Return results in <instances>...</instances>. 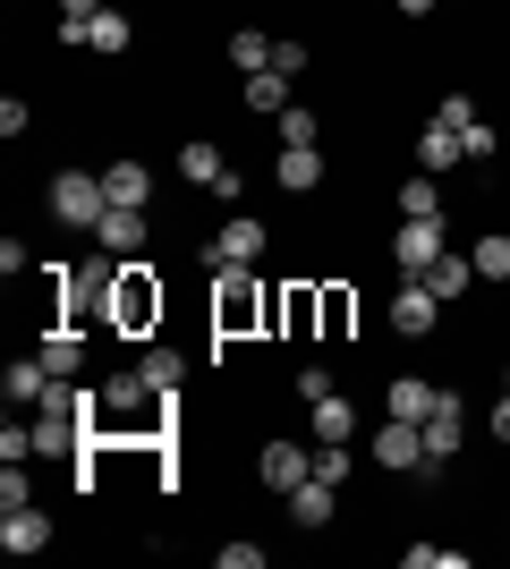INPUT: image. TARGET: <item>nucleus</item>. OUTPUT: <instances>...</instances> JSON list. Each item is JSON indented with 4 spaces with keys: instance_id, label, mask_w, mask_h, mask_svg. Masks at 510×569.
I'll use <instances>...</instances> for the list:
<instances>
[{
    "instance_id": "40",
    "label": "nucleus",
    "mask_w": 510,
    "mask_h": 569,
    "mask_svg": "<svg viewBox=\"0 0 510 569\" xmlns=\"http://www.w3.org/2000/svg\"><path fill=\"white\" fill-rule=\"evenodd\" d=\"M493 442H510V400H493Z\"/></svg>"
},
{
    "instance_id": "36",
    "label": "nucleus",
    "mask_w": 510,
    "mask_h": 569,
    "mask_svg": "<svg viewBox=\"0 0 510 569\" xmlns=\"http://www.w3.org/2000/svg\"><path fill=\"white\" fill-rule=\"evenodd\" d=\"M434 119H442V128H477V102H468V94H442Z\"/></svg>"
},
{
    "instance_id": "25",
    "label": "nucleus",
    "mask_w": 510,
    "mask_h": 569,
    "mask_svg": "<svg viewBox=\"0 0 510 569\" xmlns=\"http://www.w3.org/2000/svg\"><path fill=\"white\" fill-rule=\"evenodd\" d=\"M247 111H290V77L256 69V77H247Z\"/></svg>"
},
{
    "instance_id": "19",
    "label": "nucleus",
    "mask_w": 510,
    "mask_h": 569,
    "mask_svg": "<svg viewBox=\"0 0 510 569\" xmlns=\"http://www.w3.org/2000/svg\"><path fill=\"white\" fill-rule=\"evenodd\" d=\"M417 162H426V179H434V170H451V162H468V153H460V128L426 119V137H417Z\"/></svg>"
},
{
    "instance_id": "21",
    "label": "nucleus",
    "mask_w": 510,
    "mask_h": 569,
    "mask_svg": "<svg viewBox=\"0 0 510 569\" xmlns=\"http://www.w3.org/2000/svg\"><path fill=\"white\" fill-rule=\"evenodd\" d=\"M102 188H111V204H146V196H153V170L146 162H111V170H102Z\"/></svg>"
},
{
    "instance_id": "35",
    "label": "nucleus",
    "mask_w": 510,
    "mask_h": 569,
    "mask_svg": "<svg viewBox=\"0 0 510 569\" xmlns=\"http://www.w3.org/2000/svg\"><path fill=\"white\" fill-rule=\"evenodd\" d=\"M493 144H502V137H493L486 119H477V128H460V153H468V162H493Z\"/></svg>"
},
{
    "instance_id": "13",
    "label": "nucleus",
    "mask_w": 510,
    "mask_h": 569,
    "mask_svg": "<svg viewBox=\"0 0 510 569\" xmlns=\"http://www.w3.org/2000/svg\"><path fill=\"white\" fill-rule=\"evenodd\" d=\"M51 382H60V375H51V366H43V349H34V357H18V366L0 375V391H9L18 408H43V400H51Z\"/></svg>"
},
{
    "instance_id": "16",
    "label": "nucleus",
    "mask_w": 510,
    "mask_h": 569,
    "mask_svg": "<svg viewBox=\"0 0 510 569\" xmlns=\"http://www.w3.org/2000/svg\"><path fill=\"white\" fill-rule=\"evenodd\" d=\"M146 400H153V382H146V375L102 382V417H111V426H137V417H146Z\"/></svg>"
},
{
    "instance_id": "32",
    "label": "nucleus",
    "mask_w": 510,
    "mask_h": 569,
    "mask_svg": "<svg viewBox=\"0 0 510 569\" xmlns=\"http://www.w3.org/2000/svg\"><path fill=\"white\" fill-rule=\"evenodd\" d=\"M316 137H323L316 111H281V144H316Z\"/></svg>"
},
{
    "instance_id": "12",
    "label": "nucleus",
    "mask_w": 510,
    "mask_h": 569,
    "mask_svg": "<svg viewBox=\"0 0 510 569\" xmlns=\"http://www.w3.org/2000/svg\"><path fill=\"white\" fill-rule=\"evenodd\" d=\"M272 332H323V289H272Z\"/></svg>"
},
{
    "instance_id": "5",
    "label": "nucleus",
    "mask_w": 510,
    "mask_h": 569,
    "mask_svg": "<svg viewBox=\"0 0 510 569\" xmlns=\"http://www.w3.org/2000/svg\"><path fill=\"white\" fill-rule=\"evenodd\" d=\"M264 247H272V230H264V221H256V213H230L213 238H204V263H213V272H221V263H256Z\"/></svg>"
},
{
    "instance_id": "2",
    "label": "nucleus",
    "mask_w": 510,
    "mask_h": 569,
    "mask_svg": "<svg viewBox=\"0 0 510 569\" xmlns=\"http://www.w3.org/2000/svg\"><path fill=\"white\" fill-rule=\"evenodd\" d=\"M111 323H120V332H153V323H162V281H153V263H137V256L120 263V281H111Z\"/></svg>"
},
{
    "instance_id": "30",
    "label": "nucleus",
    "mask_w": 510,
    "mask_h": 569,
    "mask_svg": "<svg viewBox=\"0 0 510 569\" xmlns=\"http://www.w3.org/2000/svg\"><path fill=\"white\" fill-rule=\"evenodd\" d=\"M417 213H442L434 179H409V188H400V221H417Z\"/></svg>"
},
{
    "instance_id": "33",
    "label": "nucleus",
    "mask_w": 510,
    "mask_h": 569,
    "mask_svg": "<svg viewBox=\"0 0 510 569\" xmlns=\"http://www.w3.org/2000/svg\"><path fill=\"white\" fill-rule=\"evenodd\" d=\"M316 476H323V485H349V442H323V451H316Z\"/></svg>"
},
{
    "instance_id": "10",
    "label": "nucleus",
    "mask_w": 510,
    "mask_h": 569,
    "mask_svg": "<svg viewBox=\"0 0 510 569\" xmlns=\"http://www.w3.org/2000/svg\"><path fill=\"white\" fill-rule=\"evenodd\" d=\"M146 204H111V213L94 221V238H102V256H137V247H146Z\"/></svg>"
},
{
    "instance_id": "17",
    "label": "nucleus",
    "mask_w": 510,
    "mask_h": 569,
    "mask_svg": "<svg viewBox=\"0 0 510 569\" xmlns=\"http://www.w3.org/2000/svg\"><path fill=\"white\" fill-rule=\"evenodd\" d=\"M332 493H340V485H323V476H307V485H298V493H281V501H290V519L307 527V536H316V527H332Z\"/></svg>"
},
{
    "instance_id": "3",
    "label": "nucleus",
    "mask_w": 510,
    "mask_h": 569,
    "mask_svg": "<svg viewBox=\"0 0 510 569\" xmlns=\"http://www.w3.org/2000/svg\"><path fill=\"white\" fill-rule=\"evenodd\" d=\"M51 213L69 221V230H94L111 213V188H102V170H60L51 179Z\"/></svg>"
},
{
    "instance_id": "6",
    "label": "nucleus",
    "mask_w": 510,
    "mask_h": 569,
    "mask_svg": "<svg viewBox=\"0 0 510 569\" xmlns=\"http://www.w3.org/2000/svg\"><path fill=\"white\" fill-rule=\"evenodd\" d=\"M442 247H451V238H442V213H417V221H400V230H391V263H400L409 281L442 256Z\"/></svg>"
},
{
    "instance_id": "7",
    "label": "nucleus",
    "mask_w": 510,
    "mask_h": 569,
    "mask_svg": "<svg viewBox=\"0 0 510 569\" xmlns=\"http://www.w3.org/2000/svg\"><path fill=\"white\" fill-rule=\"evenodd\" d=\"M374 468L417 476V468H426V426H409V417H383V433H374Z\"/></svg>"
},
{
    "instance_id": "20",
    "label": "nucleus",
    "mask_w": 510,
    "mask_h": 569,
    "mask_svg": "<svg viewBox=\"0 0 510 569\" xmlns=\"http://www.w3.org/2000/svg\"><path fill=\"white\" fill-rule=\"evenodd\" d=\"M383 417H409V426H426V417H434V391H426L417 375H400V382L383 391Z\"/></svg>"
},
{
    "instance_id": "4",
    "label": "nucleus",
    "mask_w": 510,
    "mask_h": 569,
    "mask_svg": "<svg viewBox=\"0 0 510 569\" xmlns=\"http://www.w3.org/2000/svg\"><path fill=\"white\" fill-rule=\"evenodd\" d=\"M179 179H188V188H204V196H221V204H239V170L221 162V144H204V137L179 144Z\"/></svg>"
},
{
    "instance_id": "23",
    "label": "nucleus",
    "mask_w": 510,
    "mask_h": 569,
    "mask_svg": "<svg viewBox=\"0 0 510 569\" xmlns=\"http://www.w3.org/2000/svg\"><path fill=\"white\" fill-rule=\"evenodd\" d=\"M349 433H358V408L340 400V391H323L316 400V442H349Z\"/></svg>"
},
{
    "instance_id": "22",
    "label": "nucleus",
    "mask_w": 510,
    "mask_h": 569,
    "mask_svg": "<svg viewBox=\"0 0 510 569\" xmlns=\"http://www.w3.org/2000/svg\"><path fill=\"white\" fill-rule=\"evenodd\" d=\"M137 375H146L153 391H179V382H188V357H179V349H162V340H153V349L137 357Z\"/></svg>"
},
{
    "instance_id": "24",
    "label": "nucleus",
    "mask_w": 510,
    "mask_h": 569,
    "mask_svg": "<svg viewBox=\"0 0 510 569\" xmlns=\"http://www.w3.org/2000/svg\"><path fill=\"white\" fill-rule=\"evenodd\" d=\"M86 43H94V51H102V60H120V51H128V43H137V26H128V18H120V9H94V34H86Z\"/></svg>"
},
{
    "instance_id": "29",
    "label": "nucleus",
    "mask_w": 510,
    "mask_h": 569,
    "mask_svg": "<svg viewBox=\"0 0 510 569\" xmlns=\"http://www.w3.org/2000/svg\"><path fill=\"white\" fill-rule=\"evenodd\" d=\"M349 323H358V298H349V289H323V340H349Z\"/></svg>"
},
{
    "instance_id": "11",
    "label": "nucleus",
    "mask_w": 510,
    "mask_h": 569,
    "mask_svg": "<svg viewBox=\"0 0 510 569\" xmlns=\"http://www.w3.org/2000/svg\"><path fill=\"white\" fill-rule=\"evenodd\" d=\"M460 442H468V408H434V417H426V468L417 476H434L442 459H460Z\"/></svg>"
},
{
    "instance_id": "31",
    "label": "nucleus",
    "mask_w": 510,
    "mask_h": 569,
    "mask_svg": "<svg viewBox=\"0 0 510 569\" xmlns=\"http://www.w3.org/2000/svg\"><path fill=\"white\" fill-rule=\"evenodd\" d=\"M400 561H409V569H460L468 552H451V545H409V552H400Z\"/></svg>"
},
{
    "instance_id": "42",
    "label": "nucleus",
    "mask_w": 510,
    "mask_h": 569,
    "mask_svg": "<svg viewBox=\"0 0 510 569\" xmlns=\"http://www.w3.org/2000/svg\"><path fill=\"white\" fill-rule=\"evenodd\" d=\"M391 9H400V18H426V9H434V0H391Z\"/></svg>"
},
{
    "instance_id": "37",
    "label": "nucleus",
    "mask_w": 510,
    "mask_h": 569,
    "mask_svg": "<svg viewBox=\"0 0 510 569\" xmlns=\"http://www.w3.org/2000/svg\"><path fill=\"white\" fill-rule=\"evenodd\" d=\"M221 569H264V545H247V536H239V545H221Z\"/></svg>"
},
{
    "instance_id": "39",
    "label": "nucleus",
    "mask_w": 510,
    "mask_h": 569,
    "mask_svg": "<svg viewBox=\"0 0 510 569\" xmlns=\"http://www.w3.org/2000/svg\"><path fill=\"white\" fill-rule=\"evenodd\" d=\"M272 69L298 77V69H307V43H298V34H290V43H272Z\"/></svg>"
},
{
    "instance_id": "38",
    "label": "nucleus",
    "mask_w": 510,
    "mask_h": 569,
    "mask_svg": "<svg viewBox=\"0 0 510 569\" xmlns=\"http://www.w3.org/2000/svg\"><path fill=\"white\" fill-rule=\"evenodd\" d=\"M323 391H332V375H323V366H298V400L316 408V400H323Z\"/></svg>"
},
{
    "instance_id": "8",
    "label": "nucleus",
    "mask_w": 510,
    "mask_h": 569,
    "mask_svg": "<svg viewBox=\"0 0 510 569\" xmlns=\"http://www.w3.org/2000/svg\"><path fill=\"white\" fill-rule=\"evenodd\" d=\"M434 323H442V298L426 281H409L400 298H391V332L400 340H434Z\"/></svg>"
},
{
    "instance_id": "1",
    "label": "nucleus",
    "mask_w": 510,
    "mask_h": 569,
    "mask_svg": "<svg viewBox=\"0 0 510 569\" xmlns=\"http://www.w3.org/2000/svg\"><path fill=\"white\" fill-rule=\"evenodd\" d=\"M264 323H272V298L256 289V272H247V263H221L213 272V332L247 340V332H264Z\"/></svg>"
},
{
    "instance_id": "9",
    "label": "nucleus",
    "mask_w": 510,
    "mask_h": 569,
    "mask_svg": "<svg viewBox=\"0 0 510 569\" xmlns=\"http://www.w3.org/2000/svg\"><path fill=\"white\" fill-rule=\"evenodd\" d=\"M256 468H264L272 493H298V485L316 476V451H307V442H264V459H256Z\"/></svg>"
},
{
    "instance_id": "34",
    "label": "nucleus",
    "mask_w": 510,
    "mask_h": 569,
    "mask_svg": "<svg viewBox=\"0 0 510 569\" xmlns=\"http://www.w3.org/2000/svg\"><path fill=\"white\" fill-rule=\"evenodd\" d=\"M34 501V476H18V459H9V476H0V510H26Z\"/></svg>"
},
{
    "instance_id": "26",
    "label": "nucleus",
    "mask_w": 510,
    "mask_h": 569,
    "mask_svg": "<svg viewBox=\"0 0 510 569\" xmlns=\"http://www.w3.org/2000/svg\"><path fill=\"white\" fill-rule=\"evenodd\" d=\"M77 340H86V332H69V323H60V332H43V366H51L60 382H77V357H86Z\"/></svg>"
},
{
    "instance_id": "15",
    "label": "nucleus",
    "mask_w": 510,
    "mask_h": 569,
    "mask_svg": "<svg viewBox=\"0 0 510 569\" xmlns=\"http://www.w3.org/2000/svg\"><path fill=\"white\" fill-rule=\"evenodd\" d=\"M417 281H426V289H434V298H442V307H451V298H468V289H477V263H468V256H451V247H442V256L426 263Z\"/></svg>"
},
{
    "instance_id": "28",
    "label": "nucleus",
    "mask_w": 510,
    "mask_h": 569,
    "mask_svg": "<svg viewBox=\"0 0 510 569\" xmlns=\"http://www.w3.org/2000/svg\"><path fill=\"white\" fill-rule=\"evenodd\" d=\"M230 69H272V34H256V26H247V34H230Z\"/></svg>"
},
{
    "instance_id": "14",
    "label": "nucleus",
    "mask_w": 510,
    "mask_h": 569,
    "mask_svg": "<svg viewBox=\"0 0 510 569\" xmlns=\"http://www.w3.org/2000/svg\"><path fill=\"white\" fill-rule=\"evenodd\" d=\"M0 545L18 552V561H26V552H43L51 545V519L34 510V501H26V510H0Z\"/></svg>"
},
{
    "instance_id": "27",
    "label": "nucleus",
    "mask_w": 510,
    "mask_h": 569,
    "mask_svg": "<svg viewBox=\"0 0 510 569\" xmlns=\"http://www.w3.org/2000/svg\"><path fill=\"white\" fill-rule=\"evenodd\" d=\"M468 263H477V281H502V272H510V238H502V230H486L477 247H468Z\"/></svg>"
},
{
    "instance_id": "18",
    "label": "nucleus",
    "mask_w": 510,
    "mask_h": 569,
    "mask_svg": "<svg viewBox=\"0 0 510 569\" xmlns=\"http://www.w3.org/2000/svg\"><path fill=\"white\" fill-rule=\"evenodd\" d=\"M281 188H290V196L323 188V153H316V144H281Z\"/></svg>"
},
{
    "instance_id": "41",
    "label": "nucleus",
    "mask_w": 510,
    "mask_h": 569,
    "mask_svg": "<svg viewBox=\"0 0 510 569\" xmlns=\"http://www.w3.org/2000/svg\"><path fill=\"white\" fill-rule=\"evenodd\" d=\"M102 0H60V18H94Z\"/></svg>"
}]
</instances>
